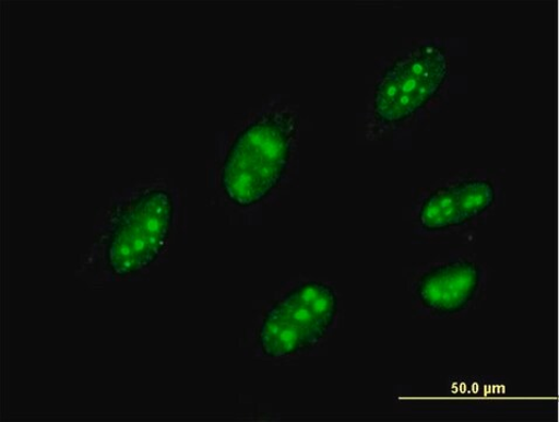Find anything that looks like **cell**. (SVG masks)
Wrapping results in <instances>:
<instances>
[{
    "instance_id": "6da1fadb",
    "label": "cell",
    "mask_w": 559,
    "mask_h": 422,
    "mask_svg": "<svg viewBox=\"0 0 559 422\" xmlns=\"http://www.w3.org/2000/svg\"><path fill=\"white\" fill-rule=\"evenodd\" d=\"M299 118L289 110L265 113L246 126L229 148L222 187L229 201L251 207L283 181L289 166Z\"/></svg>"
},
{
    "instance_id": "7a4b0ae2",
    "label": "cell",
    "mask_w": 559,
    "mask_h": 422,
    "mask_svg": "<svg viewBox=\"0 0 559 422\" xmlns=\"http://www.w3.org/2000/svg\"><path fill=\"white\" fill-rule=\"evenodd\" d=\"M174 214L171 195L163 189L144 191L115 210L100 239L106 270L124 279L156 262Z\"/></svg>"
},
{
    "instance_id": "3957f363",
    "label": "cell",
    "mask_w": 559,
    "mask_h": 422,
    "mask_svg": "<svg viewBox=\"0 0 559 422\" xmlns=\"http://www.w3.org/2000/svg\"><path fill=\"white\" fill-rule=\"evenodd\" d=\"M338 313L335 290L311 281L290 289L262 319L258 345L269 359H288L317 347L334 327Z\"/></svg>"
},
{
    "instance_id": "277c9868",
    "label": "cell",
    "mask_w": 559,
    "mask_h": 422,
    "mask_svg": "<svg viewBox=\"0 0 559 422\" xmlns=\"http://www.w3.org/2000/svg\"><path fill=\"white\" fill-rule=\"evenodd\" d=\"M450 77L447 47L424 42L394 60L378 78L372 102L376 124L396 126L415 118L429 105Z\"/></svg>"
},
{
    "instance_id": "5b68a950",
    "label": "cell",
    "mask_w": 559,
    "mask_h": 422,
    "mask_svg": "<svg viewBox=\"0 0 559 422\" xmlns=\"http://www.w3.org/2000/svg\"><path fill=\"white\" fill-rule=\"evenodd\" d=\"M485 271L468 258H454L425 269L414 283L420 310L432 318L464 315L485 291Z\"/></svg>"
},
{
    "instance_id": "8992f818",
    "label": "cell",
    "mask_w": 559,
    "mask_h": 422,
    "mask_svg": "<svg viewBox=\"0 0 559 422\" xmlns=\"http://www.w3.org/2000/svg\"><path fill=\"white\" fill-rule=\"evenodd\" d=\"M497 201L498 189L488 178H460L427 192L416 222L425 234L451 233L483 218Z\"/></svg>"
}]
</instances>
